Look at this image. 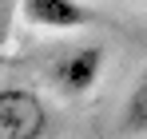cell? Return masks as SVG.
Returning <instances> with one entry per match:
<instances>
[{"label": "cell", "mask_w": 147, "mask_h": 139, "mask_svg": "<svg viewBox=\"0 0 147 139\" xmlns=\"http://www.w3.org/2000/svg\"><path fill=\"white\" fill-rule=\"evenodd\" d=\"M48 99L24 84H0V139H48Z\"/></svg>", "instance_id": "6da1fadb"}, {"label": "cell", "mask_w": 147, "mask_h": 139, "mask_svg": "<svg viewBox=\"0 0 147 139\" xmlns=\"http://www.w3.org/2000/svg\"><path fill=\"white\" fill-rule=\"evenodd\" d=\"M103 64H107V52L99 44H76L48 64V88L64 99H84L99 84Z\"/></svg>", "instance_id": "7a4b0ae2"}, {"label": "cell", "mask_w": 147, "mask_h": 139, "mask_svg": "<svg viewBox=\"0 0 147 139\" xmlns=\"http://www.w3.org/2000/svg\"><path fill=\"white\" fill-rule=\"evenodd\" d=\"M20 16L40 32H84L96 12L84 0H20Z\"/></svg>", "instance_id": "3957f363"}, {"label": "cell", "mask_w": 147, "mask_h": 139, "mask_svg": "<svg viewBox=\"0 0 147 139\" xmlns=\"http://www.w3.org/2000/svg\"><path fill=\"white\" fill-rule=\"evenodd\" d=\"M119 131H123V139H147V68L135 76L131 92L123 95Z\"/></svg>", "instance_id": "277c9868"}]
</instances>
